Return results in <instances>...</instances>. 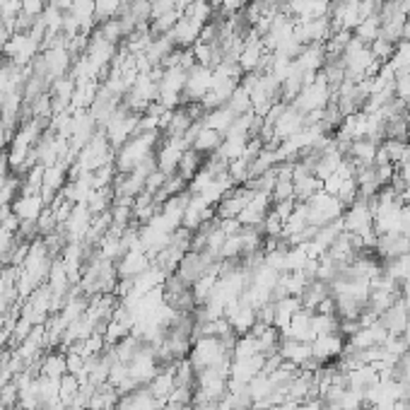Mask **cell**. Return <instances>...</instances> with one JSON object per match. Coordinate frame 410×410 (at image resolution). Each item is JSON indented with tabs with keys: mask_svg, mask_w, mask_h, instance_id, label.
<instances>
[{
	"mask_svg": "<svg viewBox=\"0 0 410 410\" xmlns=\"http://www.w3.org/2000/svg\"><path fill=\"white\" fill-rule=\"evenodd\" d=\"M403 41H410V15L405 17V25H403Z\"/></svg>",
	"mask_w": 410,
	"mask_h": 410,
	"instance_id": "obj_2",
	"label": "cell"
},
{
	"mask_svg": "<svg viewBox=\"0 0 410 410\" xmlns=\"http://www.w3.org/2000/svg\"><path fill=\"white\" fill-rule=\"evenodd\" d=\"M396 97L403 99L405 104H410V73L396 75Z\"/></svg>",
	"mask_w": 410,
	"mask_h": 410,
	"instance_id": "obj_1",
	"label": "cell"
}]
</instances>
